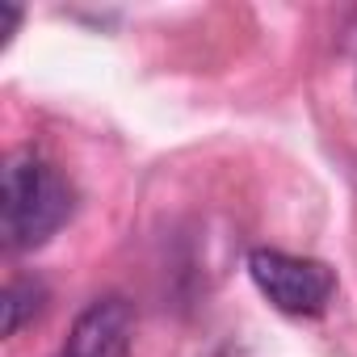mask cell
<instances>
[{
	"instance_id": "cell-1",
	"label": "cell",
	"mask_w": 357,
	"mask_h": 357,
	"mask_svg": "<svg viewBox=\"0 0 357 357\" xmlns=\"http://www.w3.org/2000/svg\"><path fill=\"white\" fill-rule=\"evenodd\" d=\"M72 215L68 181L34 151H17L5 164V190H0V231L13 252L47 244Z\"/></svg>"
},
{
	"instance_id": "cell-2",
	"label": "cell",
	"mask_w": 357,
	"mask_h": 357,
	"mask_svg": "<svg viewBox=\"0 0 357 357\" xmlns=\"http://www.w3.org/2000/svg\"><path fill=\"white\" fill-rule=\"evenodd\" d=\"M248 273L282 315H324L336 294V278L324 261L294 257L282 248H252Z\"/></svg>"
},
{
	"instance_id": "cell-3",
	"label": "cell",
	"mask_w": 357,
	"mask_h": 357,
	"mask_svg": "<svg viewBox=\"0 0 357 357\" xmlns=\"http://www.w3.org/2000/svg\"><path fill=\"white\" fill-rule=\"evenodd\" d=\"M130 336H135V315L126 298L105 294V298H93L72 319L55 357H130Z\"/></svg>"
},
{
	"instance_id": "cell-4",
	"label": "cell",
	"mask_w": 357,
	"mask_h": 357,
	"mask_svg": "<svg viewBox=\"0 0 357 357\" xmlns=\"http://www.w3.org/2000/svg\"><path fill=\"white\" fill-rule=\"evenodd\" d=\"M43 303H47V286L43 282H34V278H13L9 286H5V336H17L38 311H43Z\"/></svg>"
}]
</instances>
